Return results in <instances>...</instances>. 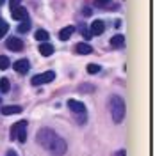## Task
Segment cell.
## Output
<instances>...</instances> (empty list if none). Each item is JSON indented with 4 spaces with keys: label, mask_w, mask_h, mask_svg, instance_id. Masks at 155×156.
<instances>
[{
    "label": "cell",
    "mask_w": 155,
    "mask_h": 156,
    "mask_svg": "<svg viewBox=\"0 0 155 156\" xmlns=\"http://www.w3.org/2000/svg\"><path fill=\"white\" fill-rule=\"evenodd\" d=\"M68 107L70 110L73 112V114H86V107H84V103L82 101H77V99H68Z\"/></svg>",
    "instance_id": "obj_8"
},
{
    "label": "cell",
    "mask_w": 155,
    "mask_h": 156,
    "mask_svg": "<svg viewBox=\"0 0 155 156\" xmlns=\"http://www.w3.org/2000/svg\"><path fill=\"white\" fill-rule=\"evenodd\" d=\"M54 46H52V44H50L48 41H47V43H41V44H39V53H41V55H43V57H50V55H52V53H54Z\"/></svg>",
    "instance_id": "obj_11"
},
{
    "label": "cell",
    "mask_w": 155,
    "mask_h": 156,
    "mask_svg": "<svg viewBox=\"0 0 155 156\" xmlns=\"http://www.w3.org/2000/svg\"><path fill=\"white\" fill-rule=\"evenodd\" d=\"M34 37L38 39V41H43V43H47L50 36H48V32H47V30L39 29V30H36V34H34Z\"/></svg>",
    "instance_id": "obj_16"
},
{
    "label": "cell",
    "mask_w": 155,
    "mask_h": 156,
    "mask_svg": "<svg viewBox=\"0 0 155 156\" xmlns=\"http://www.w3.org/2000/svg\"><path fill=\"white\" fill-rule=\"evenodd\" d=\"M0 21H2V18H0Z\"/></svg>",
    "instance_id": "obj_31"
},
{
    "label": "cell",
    "mask_w": 155,
    "mask_h": 156,
    "mask_svg": "<svg viewBox=\"0 0 155 156\" xmlns=\"http://www.w3.org/2000/svg\"><path fill=\"white\" fill-rule=\"evenodd\" d=\"M7 30H9V25H7V23L2 20V21H0V39H2L4 36H6V34H7Z\"/></svg>",
    "instance_id": "obj_21"
},
{
    "label": "cell",
    "mask_w": 155,
    "mask_h": 156,
    "mask_svg": "<svg viewBox=\"0 0 155 156\" xmlns=\"http://www.w3.org/2000/svg\"><path fill=\"white\" fill-rule=\"evenodd\" d=\"M66 149H68V146H66V142L61 138V136H57L55 140H54V144L50 146V153L52 154H55V156H62L64 153H66Z\"/></svg>",
    "instance_id": "obj_3"
},
{
    "label": "cell",
    "mask_w": 155,
    "mask_h": 156,
    "mask_svg": "<svg viewBox=\"0 0 155 156\" xmlns=\"http://www.w3.org/2000/svg\"><path fill=\"white\" fill-rule=\"evenodd\" d=\"M21 110H23V107H18V105H9V107L0 108V112H2L4 115H14V114H20Z\"/></svg>",
    "instance_id": "obj_10"
},
{
    "label": "cell",
    "mask_w": 155,
    "mask_h": 156,
    "mask_svg": "<svg viewBox=\"0 0 155 156\" xmlns=\"http://www.w3.org/2000/svg\"><path fill=\"white\" fill-rule=\"evenodd\" d=\"M7 156H18V154H16V153H14L13 149H9V151H7Z\"/></svg>",
    "instance_id": "obj_27"
},
{
    "label": "cell",
    "mask_w": 155,
    "mask_h": 156,
    "mask_svg": "<svg viewBox=\"0 0 155 156\" xmlns=\"http://www.w3.org/2000/svg\"><path fill=\"white\" fill-rule=\"evenodd\" d=\"M25 128H21L18 131V135H16V140H20V142H25V140H27V131H25Z\"/></svg>",
    "instance_id": "obj_22"
},
{
    "label": "cell",
    "mask_w": 155,
    "mask_h": 156,
    "mask_svg": "<svg viewBox=\"0 0 155 156\" xmlns=\"http://www.w3.org/2000/svg\"><path fill=\"white\" fill-rule=\"evenodd\" d=\"M75 51H77L78 55H89L93 51V48L87 43H78V44H75Z\"/></svg>",
    "instance_id": "obj_13"
},
{
    "label": "cell",
    "mask_w": 155,
    "mask_h": 156,
    "mask_svg": "<svg viewBox=\"0 0 155 156\" xmlns=\"http://www.w3.org/2000/svg\"><path fill=\"white\" fill-rule=\"evenodd\" d=\"M118 156H125V151H119V154Z\"/></svg>",
    "instance_id": "obj_28"
},
{
    "label": "cell",
    "mask_w": 155,
    "mask_h": 156,
    "mask_svg": "<svg viewBox=\"0 0 155 156\" xmlns=\"http://www.w3.org/2000/svg\"><path fill=\"white\" fill-rule=\"evenodd\" d=\"M54 78H55V73L54 71H47V73H41V75H36V76L32 78V85H43V83H50V82H54Z\"/></svg>",
    "instance_id": "obj_4"
},
{
    "label": "cell",
    "mask_w": 155,
    "mask_h": 156,
    "mask_svg": "<svg viewBox=\"0 0 155 156\" xmlns=\"http://www.w3.org/2000/svg\"><path fill=\"white\" fill-rule=\"evenodd\" d=\"M0 101H2V96H0Z\"/></svg>",
    "instance_id": "obj_30"
},
{
    "label": "cell",
    "mask_w": 155,
    "mask_h": 156,
    "mask_svg": "<svg viewBox=\"0 0 155 156\" xmlns=\"http://www.w3.org/2000/svg\"><path fill=\"white\" fill-rule=\"evenodd\" d=\"M55 138H57V133L54 129H50V128H41L38 131V136H36L38 144L41 147H45V149H50V146L54 144Z\"/></svg>",
    "instance_id": "obj_2"
},
{
    "label": "cell",
    "mask_w": 155,
    "mask_h": 156,
    "mask_svg": "<svg viewBox=\"0 0 155 156\" xmlns=\"http://www.w3.org/2000/svg\"><path fill=\"white\" fill-rule=\"evenodd\" d=\"M11 16L14 20H18V21H23V20H27V9L25 7H21V5H16V7H11Z\"/></svg>",
    "instance_id": "obj_7"
},
{
    "label": "cell",
    "mask_w": 155,
    "mask_h": 156,
    "mask_svg": "<svg viewBox=\"0 0 155 156\" xmlns=\"http://www.w3.org/2000/svg\"><path fill=\"white\" fill-rule=\"evenodd\" d=\"M9 66H11V60H9V57H6V55H0V71L7 69Z\"/></svg>",
    "instance_id": "obj_19"
},
{
    "label": "cell",
    "mask_w": 155,
    "mask_h": 156,
    "mask_svg": "<svg viewBox=\"0 0 155 156\" xmlns=\"http://www.w3.org/2000/svg\"><path fill=\"white\" fill-rule=\"evenodd\" d=\"M100 66L98 64H87V68H86V71L89 73V75H95V73H100Z\"/></svg>",
    "instance_id": "obj_20"
},
{
    "label": "cell",
    "mask_w": 155,
    "mask_h": 156,
    "mask_svg": "<svg viewBox=\"0 0 155 156\" xmlns=\"http://www.w3.org/2000/svg\"><path fill=\"white\" fill-rule=\"evenodd\" d=\"M82 14H84V16H91V14H93V11L89 9V7H84V9H82Z\"/></svg>",
    "instance_id": "obj_24"
},
{
    "label": "cell",
    "mask_w": 155,
    "mask_h": 156,
    "mask_svg": "<svg viewBox=\"0 0 155 156\" xmlns=\"http://www.w3.org/2000/svg\"><path fill=\"white\" fill-rule=\"evenodd\" d=\"M107 2H111V0H96L98 5H104V4H107Z\"/></svg>",
    "instance_id": "obj_26"
},
{
    "label": "cell",
    "mask_w": 155,
    "mask_h": 156,
    "mask_svg": "<svg viewBox=\"0 0 155 156\" xmlns=\"http://www.w3.org/2000/svg\"><path fill=\"white\" fill-rule=\"evenodd\" d=\"M111 44H112L114 48H119V46L125 44V37H123L121 34H118V36H114V37L111 39Z\"/></svg>",
    "instance_id": "obj_15"
},
{
    "label": "cell",
    "mask_w": 155,
    "mask_h": 156,
    "mask_svg": "<svg viewBox=\"0 0 155 156\" xmlns=\"http://www.w3.org/2000/svg\"><path fill=\"white\" fill-rule=\"evenodd\" d=\"M4 2H6V0H0V5H2V4H4Z\"/></svg>",
    "instance_id": "obj_29"
},
{
    "label": "cell",
    "mask_w": 155,
    "mask_h": 156,
    "mask_svg": "<svg viewBox=\"0 0 155 156\" xmlns=\"http://www.w3.org/2000/svg\"><path fill=\"white\" fill-rule=\"evenodd\" d=\"M25 126H27V121H20V122H16V124H13V126H11V138L16 140L18 131L21 129V128H25Z\"/></svg>",
    "instance_id": "obj_14"
},
{
    "label": "cell",
    "mask_w": 155,
    "mask_h": 156,
    "mask_svg": "<svg viewBox=\"0 0 155 156\" xmlns=\"http://www.w3.org/2000/svg\"><path fill=\"white\" fill-rule=\"evenodd\" d=\"M6 46L11 50V51H21L23 50V41L20 37H7V41H6Z\"/></svg>",
    "instance_id": "obj_5"
},
{
    "label": "cell",
    "mask_w": 155,
    "mask_h": 156,
    "mask_svg": "<svg viewBox=\"0 0 155 156\" xmlns=\"http://www.w3.org/2000/svg\"><path fill=\"white\" fill-rule=\"evenodd\" d=\"M104 30H105V23H104L102 20H95V21L91 23L89 34H91V36H100V34H102Z\"/></svg>",
    "instance_id": "obj_9"
},
{
    "label": "cell",
    "mask_w": 155,
    "mask_h": 156,
    "mask_svg": "<svg viewBox=\"0 0 155 156\" xmlns=\"http://www.w3.org/2000/svg\"><path fill=\"white\" fill-rule=\"evenodd\" d=\"M29 30H30V21H29V18H27L18 25V32L20 34H25V32H29Z\"/></svg>",
    "instance_id": "obj_18"
},
{
    "label": "cell",
    "mask_w": 155,
    "mask_h": 156,
    "mask_svg": "<svg viewBox=\"0 0 155 156\" xmlns=\"http://www.w3.org/2000/svg\"><path fill=\"white\" fill-rule=\"evenodd\" d=\"M73 32H75V27H73V25L64 27V29H61V32H59V39H61V41H68Z\"/></svg>",
    "instance_id": "obj_12"
},
{
    "label": "cell",
    "mask_w": 155,
    "mask_h": 156,
    "mask_svg": "<svg viewBox=\"0 0 155 156\" xmlns=\"http://www.w3.org/2000/svg\"><path fill=\"white\" fill-rule=\"evenodd\" d=\"M11 7H16V5H20V0H9Z\"/></svg>",
    "instance_id": "obj_25"
},
{
    "label": "cell",
    "mask_w": 155,
    "mask_h": 156,
    "mask_svg": "<svg viewBox=\"0 0 155 156\" xmlns=\"http://www.w3.org/2000/svg\"><path fill=\"white\" fill-rule=\"evenodd\" d=\"M9 89H11L9 80H7V78H0V92H2V94H7Z\"/></svg>",
    "instance_id": "obj_17"
},
{
    "label": "cell",
    "mask_w": 155,
    "mask_h": 156,
    "mask_svg": "<svg viewBox=\"0 0 155 156\" xmlns=\"http://www.w3.org/2000/svg\"><path fill=\"white\" fill-rule=\"evenodd\" d=\"M13 69H14L16 73H20V75H25L30 69V62L27 58H20V60H16V62L13 64Z\"/></svg>",
    "instance_id": "obj_6"
},
{
    "label": "cell",
    "mask_w": 155,
    "mask_h": 156,
    "mask_svg": "<svg viewBox=\"0 0 155 156\" xmlns=\"http://www.w3.org/2000/svg\"><path fill=\"white\" fill-rule=\"evenodd\" d=\"M111 114H112V121L119 124L125 117V101L123 98L119 96H112L111 98Z\"/></svg>",
    "instance_id": "obj_1"
},
{
    "label": "cell",
    "mask_w": 155,
    "mask_h": 156,
    "mask_svg": "<svg viewBox=\"0 0 155 156\" xmlns=\"http://www.w3.org/2000/svg\"><path fill=\"white\" fill-rule=\"evenodd\" d=\"M78 29L82 30V34H84V37H86V39H91V37H93V36L89 34V30H86V27H84V25H80Z\"/></svg>",
    "instance_id": "obj_23"
}]
</instances>
